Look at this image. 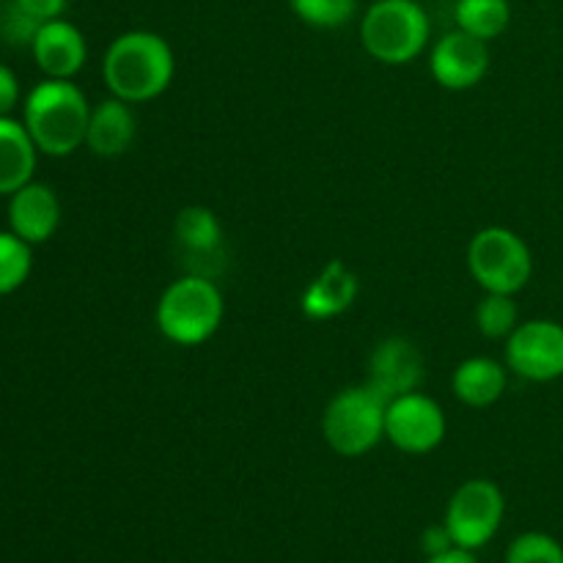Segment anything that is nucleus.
I'll return each mask as SVG.
<instances>
[{
  "instance_id": "obj_1",
  "label": "nucleus",
  "mask_w": 563,
  "mask_h": 563,
  "mask_svg": "<svg viewBox=\"0 0 563 563\" xmlns=\"http://www.w3.org/2000/svg\"><path fill=\"white\" fill-rule=\"evenodd\" d=\"M176 75V55L168 38L154 31H126L110 42L102 58V80L110 97L130 104L163 97Z\"/></svg>"
},
{
  "instance_id": "obj_2",
  "label": "nucleus",
  "mask_w": 563,
  "mask_h": 563,
  "mask_svg": "<svg viewBox=\"0 0 563 563\" xmlns=\"http://www.w3.org/2000/svg\"><path fill=\"white\" fill-rule=\"evenodd\" d=\"M88 121L91 104L82 88L71 80L44 77L22 102V124L31 132L38 154L47 157H69L86 146Z\"/></svg>"
},
{
  "instance_id": "obj_3",
  "label": "nucleus",
  "mask_w": 563,
  "mask_h": 563,
  "mask_svg": "<svg viewBox=\"0 0 563 563\" xmlns=\"http://www.w3.org/2000/svg\"><path fill=\"white\" fill-rule=\"evenodd\" d=\"M223 291L207 275H181L159 295L154 322L159 333L179 346H201L223 324Z\"/></svg>"
},
{
  "instance_id": "obj_4",
  "label": "nucleus",
  "mask_w": 563,
  "mask_h": 563,
  "mask_svg": "<svg viewBox=\"0 0 563 563\" xmlns=\"http://www.w3.org/2000/svg\"><path fill=\"white\" fill-rule=\"evenodd\" d=\"M432 22L418 0H374L361 20V44L385 66H407L427 49Z\"/></svg>"
},
{
  "instance_id": "obj_5",
  "label": "nucleus",
  "mask_w": 563,
  "mask_h": 563,
  "mask_svg": "<svg viewBox=\"0 0 563 563\" xmlns=\"http://www.w3.org/2000/svg\"><path fill=\"white\" fill-rule=\"evenodd\" d=\"M388 399L372 385H352L339 390L322 412V438L339 456L357 460L385 440Z\"/></svg>"
},
{
  "instance_id": "obj_6",
  "label": "nucleus",
  "mask_w": 563,
  "mask_h": 563,
  "mask_svg": "<svg viewBox=\"0 0 563 563\" xmlns=\"http://www.w3.org/2000/svg\"><path fill=\"white\" fill-rule=\"evenodd\" d=\"M467 269L484 291L520 295L533 275V253L517 231L487 225L467 245Z\"/></svg>"
},
{
  "instance_id": "obj_7",
  "label": "nucleus",
  "mask_w": 563,
  "mask_h": 563,
  "mask_svg": "<svg viewBox=\"0 0 563 563\" xmlns=\"http://www.w3.org/2000/svg\"><path fill=\"white\" fill-rule=\"evenodd\" d=\"M506 517L504 489L489 478H471L451 495L445 506L443 526L449 528L456 548L476 550L487 548L498 537Z\"/></svg>"
},
{
  "instance_id": "obj_8",
  "label": "nucleus",
  "mask_w": 563,
  "mask_h": 563,
  "mask_svg": "<svg viewBox=\"0 0 563 563\" xmlns=\"http://www.w3.org/2000/svg\"><path fill=\"white\" fill-rule=\"evenodd\" d=\"M449 432L445 412L432 396L412 390V394L396 396L385 410V440L396 451L410 456L432 454L440 449Z\"/></svg>"
},
{
  "instance_id": "obj_9",
  "label": "nucleus",
  "mask_w": 563,
  "mask_h": 563,
  "mask_svg": "<svg viewBox=\"0 0 563 563\" xmlns=\"http://www.w3.org/2000/svg\"><path fill=\"white\" fill-rule=\"evenodd\" d=\"M506 368L528 383H555L563 377V324L555 319H528L506 339Z\"/></svg>"
},
{
  "instance_id": "obj_10",
  "label": "nucleus",
  "mask_w": 563,
  "mask_h": 563,
  "mask_svg": "<svg viewBox=\"0 0 563 563\" xmlns=\"http://www.w3.org/2000/svg\"><path fill=\"white\" fill-rule=\"evenodd\" d=\"M429 71L445 91H471L489 71L487 42L460 31V27L445 33L429 53Z\"/></svg>"
},
{
  "instance_id": "obj_11",
  "label": "nucleus",
  "mask_w": 563,
  "mask_h": 563,
  "mask_svg": "<svg viewBox=\"0 0 563 563\" xmlns=\"http://www.w3.org/2000/svg\"><path fill=\"white\" fill-rule=\"evenodd\" d=\"M423 377H427V363L421 350L405 335H388L368 355L366 383L388 401L421 388Z\"/></svg>"
},
{
  "instance_id": "obj_12",
  "label": "nucleus",
  "mask_w": 563,
  "mask_h": 563,
  "mask_svg": "<svg viewBox=\"0 0 563 563\" xmlns=\"http://www.w3.org/2000/svg\"><path fill=\"white\" fill-rule=\"evenodd\" d=\"M31 53L38 69L44 71V77L71 80L86 66L88 44L80 27L71 25L64 16H58V20H47L38 25L31 44Z\"/></svg>"
},
{
  "instance_id": "obj_13",
  "label": "nucleus",
  "mask_w": 563,
  "mask_h": 563,
  "mask_svg": "<svg viewBox=\"0 0 563 563\" xmlns=\"http://www.w3.org/2000/svg\"><path fill=\"white\" fill-rule=\"evenodd\" d=\"M60 225L58 192L44 181H27L9 196V229L27 245H44Z\"/></svg>"
},
{
  "instance_id": "obj_14",
  "label": "nucleus",
  "mask_w": 563,
  "mask_h": 563,
  "mask_svg": "<svg viewBox=\"0 0 563 563\" xmlns=\"http://www.w3.org/2000/svg\"><path fill=\"white\" fill-rule=\"evenodd\" d=\"M357 275L341 258L324 264L317 278L306 286L300 297V308L311 322H328L350 311L357 300Z\"/></svg>"
},
{
  "instance_id": "obj_15",
  "label": "nucleus",
  "mask_w": 563,
  "mask_h": 563,
  "mask_svg": "<svg viewBox=\"0 0 563 563\" xmlns=\"http://www.w3.org/2000/svg\"><path fill=\"white\" fill-rule=\"evenodd\" d=\"M137 119L130 102L119 97L102 99L91 108V121H88L86 146L91 154L102 159H115L126 154L135 143Z\"/></svg>"
},
{
  "instance_id": "obj_16",
  "label": "nucleus",
  "mask_w": 563,
  "mask_h": 563,
  "mask_svg": "<svg viewBox=\"0 0 563 563\" xmlns=\"http://www.w3.org/2000/svg\"><path fill=\"white\" fill-rule=\"evenodd\" d=\"M506 383H509V374H506L504 363L487 355L467 357L451 374L454 396L473 410L498 405L500 396L506 394Z\"/></svg>"
},
{
  "instance_id": "obj_17",
  "label": "nucleus",
  "mask_w": 563,
  "mask_h": 563,
  "mask_svg": "<svg viewBox=\"0 0 563 563\" xmlns=\"http://www.w3.org/2000/svg\"><path fill=\"white\" fill-rule=\"evenodd\" d=\"M38 148L25 124L0 115V196H11L33 181Z\"/></svg>"
},
{
  "instance_id": "obj_18",
  "label": "nucleus",
  "mask_w": 563,
  "mask_h": 563,
  "mask_svg": "<svg viewBox=\"0 0 563 563\" xmlns=\"http://www.w3.org/2000/svg\"><path fill=\"white\" fill-rule=\"evenodd\" d=\"M174 236L181 245V251L190 256L207 258L214 256L223 245V225H220L218 214L201 203H190L181 209L174 220Z\"/></svg>"
},
{
  "instance_id": "obj_19",
  "label": "nucleus",
  "mask_w": 563,
  "mask_h": 563,
  "mask_svg": "<svg viewBox=\"0 0 563 563\" xmlns=\"http://www.w3.org/2000/svg\"><path fill=\"white\" fill-rule=\"evenodd\" d=\"M456 27L482 42L504 36L511 22L509 0H456L454 9Z\"/></svg>"
},
{
  "instance_id": "obj_20",
  "label": "nucleus",
  "mask_w": 563,
  "mask_h": 563,
  "mask_svg": "<svg viewBox=\"0 0 563 563\" xmlns=\"http://www.w3.org/2000/svg\"><path fill=\"white\" fill-rule=\"evenodd\" d=\"M33 269V245L11 229L0 231V297L14 295L27 284Z\"/></svg>"
},
{
  "instance_id": "obj_21",
  "label": "nucleus",
  "mask_w": 563,
  "mask_h": 563,
  "mask_svg": "<svg viewBox=\"0 0 563 563\" xmlns=\"http://www.w3.org/2000/svg\"><path fill=\"white\" fill-rule=\"evenodd\" d=\"M520 324V308H517L515 295H493L487 291L476 308V328L484 339L506 341Z\"/></svg>"
},
{
  "instance_id": "obj_22",
  "label": "nucleus",
  "mask_w": 563,
  "mask_h": 563,
  "mask_svg": "<svg viewBox=\"0 0 563 563\" xmlns=\"http://www.w3.org/2000/svg\"><path fill=\"white\" fill-rule=\"evenodd\" d=\"M300 22L317 31H339L355 16L357 0H289Z\"/></svg>"
},
{
  "instance_id": "obj_23",
  "label": "nucleus",
  "mask_w": 563,
  "mask_h": 563,
  "mask_svg": "<svg viewBox=\"0 0 563 563\" xmlns=\"http://www.w3.org/2000/svg\"><path fill=\"white\" fill-rule=\"evenodd\" d=\"M506 563H563V548L550 533L528 531L509 544Z\"/></svg>"
},
{
  "instance_id": "obj_24",
  "label": "nucleus",
  "mask_w": 563,
  "mask_h": 563,
  "mask_svg": "<svg viewBox=\"0 0 563 563\" xmlns=\"http://www.w3.org/2000/svg\"><path fill=\"white\" fill-rule=\"evenodd\" d=\"M38 25H42V22H38L36 16L27 14L25 9H20L14 0H9V3L0 9V36L9 44H14V47H31Z\"/></svg>"
},
{
  "instance_id": "obj_25",
  "label": "nucleus",
  "mask_w": 563,
  "mask_h": 563,
  "mask_svg": "<svg viewBox=\"0 0 563 563\" xmlns=\"http://www.w3.org/2000/svg\"><path fill=\"white\" fill-rule=\"evenodd\" d=\"M20 104V80L5 64H0V115H11Z\"/></svg>"
},
{
  "instance_id": "obj_26",
  "label": "nucleus",
  "mask_w": 563,
  "mask_h": 563,
  "mask_svg": "<svg viewBox=\"0 0 563 563\" xmlns=\"http://www.w3.org/2000/svg\"><path fill=\"white\" fill-rule=\"evenodd\" d=\"M14 3L20 5V9H25L31 16H36L38 22H47L58 20L66 11V3H69V0H14Z\"/></svg>"
},
{
  "instance_id": "obj_27",
  "label": "nucleus",
  "mask_w": 563,
  "mask_h": 563,
  "mask_svg": "<svg viewBox=\"0 0 563 563\" xmlns=\"http://www.w3.org/2000/svg\"><path fill=\"white\" fill-rule=\"evenodd\" d=\"M421 548H423V553H427V559H432V555L449 553V550L456 548V544H454V539H451L449 528L432 526V528H427V531H423Z\"/></svg>"
},
{
  "instance_id": "obj_28",
  "label": "nucleus",
  "mask_w": 563,
  "mask_h": 563,
  "mask_svg": "<svg viewBox=\"0 0 563 563\" xmlns=\"http://www.w3.org/2000/svg\"><path fill=\"white\" fill-rule=\"evenodd\" d=\"M427 563H478L476 555L471 550H462V548H451L449 553H440L427 559Z\"/></svg>"
}]
</instances>
